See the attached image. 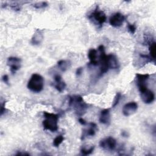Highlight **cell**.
Listing matches in <instances>:
<instances>
[{"mask_svg":"<svg viewBox=\"0 0 156 156\" xmlns=\"http://www.w3.org/2000/svg\"><path fill=\"white\" fill-rule=\"evenodd\" d=\"M108 57L110 69H116L119 68V63L116 57L114 54H109Z\"/></svg>","mask_w":156,"mask_h":156,"instance_id":"16","label":"cell"},{"mask_svg":"<svg viewBox=\"0 0 156 156\" xmlns=\"http://www.w3.org/2000/svg\"><path fill=\"white\" fill-rule=\"evenodd\" d=\"M149 51L150 54V57L155 60L156 55V43L155 41L151 42L149 46Z\"/></svg>","mask_w":156,"mask_h":156,"instance_id":"17","label":"cell"},{"mask_svg":"<svg viewBox=\"0 0 156 156\" xmlns=\"http://www.w3.org/2000/svg\"><path fill=\"white\" fill-rule=\"evenodd\" d=\"M99 146L104 150L113 151L116 147V140L112 136H108L100 141Z\"/></svg>","mask_w":156,"mask_h":156,"instance_id":"5","label":"cell"},{"mask_svg":"<svg viewBox=\"0 0 156 156\" xmlns=\"http://www.w3.org/2000/svg\"><path fill=\"white\" fill-rule=\"evenodd\" d=\"M125 16L121 13L117 12L112 15L109 19L110 24L114 27H118L122 25Z\"/></svg>","mask_w":156,"mask_h":156,"instance_id":"8","label":"cell"},{"mask_svg":"<svg viewBox=\"0 0 156 156\" xmlns=\"http://www.w3.org/2000/svg\"><path fill=\"white\" fill-rule=\"evenodd\" d=\"M94 149V146H91L90 149H86L85 148H82L80 149V152L82 155H89V154H91L93 151Z\"/></svg>","mask_w":156,"mask_h":156,"instance_id":"22","label":"cell"},{"mask_svg":"<svg viewBox=\"0 0 156 156\" xmlns=\"http://www.w3.org/2000/svg\"><path fill=\"white\" fill-rule=\"evenodd\" d=\"M121 93H119V92L116 93V94L115 96V99H114L113 102V104H112V107L113 108H114L115 107H116L118 104V103H119V102L121 99Z\"/></svg>","mask_w":156,"mask_h":156,"instance_id":"21","label":"cell"},{"mask_svg":"<svg viewBox=\"0 0 156 156\" xmlns=\"http://www.w3.org/2000/svg\"><path fill=\"white\" fill-rule=\"evenodd\" d=\"M138 109V104L132 101L126 104L122 108V112L125 116H129L134 114Z\"/></svg>","mask_w":156,"mask_h":156,"instance_id":"9","label":"cell"},{"mask_svg":"<svg viewBox=\"0 0 156 156\" xmlns=\"http://www.w3.org/2000/svg\"><path fill=\"white\" fill-rule=\"evenodd\" d=\"M2 81L5 83H6L7 85H9V77H8V76L7 75H6V74H5V75H4L3 76H2Z\"/></svg>","mask_w":156,"mask_h":156,"instance_id":"25","label":"cell"},{"mask_svg":"<svg viewBox=\"0 0 156 156\" xmlns=\"http://www.w3.org/2000/svg\"><path fill=\"white\" fill-rule=\"evenodd\" d=\"M16 155H29L30 154H28V153H22V152H18V153H17L16 154Z\"/></svg>","mask_w":156,"mask_h":156,"instance_id":"29","label":"cell"},{"mask_svg":"<svg viewBox=\"0 0 156 156\" xmlns=\"http://www.w3.org/2000/svg\"><path fill=\"white\" fill-rule=\"evenodd\" d=\"M89 126H90V127L88 129L83 130L82 134L81 136V140H84L86 136H93L95 135L96 130L97 129L96 124L93 122H90Z\"/></svg>","mask_w":156,"mask_h":156,"instance_id":"12","label":"cell"},{"mask_svg":"<svg viewBox=\"0 0 156 156\" xmlns=\"http://www.w3.org/2000/svg\"><path fill=\"white\" fill-rule=\"evenodd\" d=\"M63 140L64 137L62 135H58L53 140L52 144L54 147H58L60 145V144L63 141Z\"/></svg>","mask_w":156,"mask_h":156,"instance_id":"19","label":"cell"},{"mask_svg":"<svg viewBox=\"0 0 156 156\" xmlns=\"http://www.w3.org/2000/svg\"><path fill=\"white\" fill-rule=\"evenodd\" d=\"M140 93L141 99L145 104H151L155 99V94L154 92L147 88Z\"/></svg>","mask_w":156,"mask_h":156,"instance_id":"11","label":"cell"},{"mask_svg":"<svg viewBox=\"0 0 156 156\" xmlns=\"http://www.w3.org/2000/svg\"><path fill=\"white\" fill-rule=\"evenodd\" d=\"M69 105H73L78 115H82L88 108V105L84 102L80 96H74L69 97Z\"/></svg>","mask_w":156,"mask_h":156,"instance_id":"3","label":"cell"},{"mask_svg":"<svg viewBox=\"0 0 156 156\" xmlns=\"http://www.w3.org/2000/svg\"><path fill=\"white\" fill-rule=\"evenodd\" d=\"M48 5L47 3L46 2H40V3H37V4H35L34 6V7L37 8V9H40V8H43V7H45Z\"/></svg>","mask_w":156,"mask_h":156,"instance_id":"24","label":"cell"},{"mask_svg":"<svg viewBox=\"0 0 156 156\" xmlns=\"http://www.w3.org/2000/svg\"><path fill=\"white\" fill-rule=\"evenodd\" d=\"M42 40V35L41 34H35L32 38V43L34 44H38L40 43V40Z\"/></svg>","mask_w":156,"mask_h":156,"instance_id":"20","label":"cell"},{"mask_svg":"<svg viewBox=\"0 0 156 156\" xmlns=\"http://www.w3.org/2000/svg\"><path fill=\"white\" fill-rule=\"evenodd\" d=\"M82 70H83V69H82V67L78 68L76 70V75L77 76H80L82 73Z\"/></svg>","mask_w":156,"mask_h":156,"instance_id":"27","label":"cell"},{"mask_svg":"<svg viewBox=\"0 0 156 156\" xmlns=\"http://www.w3.org/2000/svg\"><path fill=\"white\" fill-rule=\"evenodd\" d=\"M5 102H4L1 105V115H2V114L5 112Z\"/></svg>","mask_w":156,"mask_h":156,"instance_id":"26","label":"cell"},{"mask_svg":"<svg viewBox=\"0 0 156 156\" xmlns=\"http://www.w3.org/2000/svg\"><path fill=\"white\" fill-rule=\"evenodd\" d=\"M43 115L45 118V119L42 122L44 129L49 130L51 132L57 131L58 129V115L47 112H44Z\"/></svg>","mask_w":156,"mask_h":156,"instance_id":"1","label":"cell"},{"mask_svg":"<svg viewBox=\"0 0 156 156\" xmlns=\"http://www.w3.org/2000/svg\"><path fill=\"white\" fill-rule=\"evenodd\" d=\"M88 57L90 60V63L93 66H97L99 65L98 60L97 59L98 54L97 51L95 49H90L88 53Z\"/></svg>","mask_w":156,"mask_h":156,"instance_id":"15","label":"cell"},{"mask_svg":"<svg viewBox=\"0 0 156 156\" xmlns=\"http://www.w3.org/2000/svg\"><path fill=\"white\" fill-rule=\"evenodd\" d=\"M54 87L59 92H62L65 87L66 83L62 80V77L59 74H56L54 76Z\"/></svg>","mask_w":156,"mask_h":156,"instance_id":"13","label":"cell"},{"mask_svg":"<svg viewBox=\"0 0 156 156\" xmlns=\"http://www.w3.org/2000/svg\"><path fill=\"white\" fill-rule=\"evenodd\" d=\"M21 60L20 58L15 57H10L7 59V64L10 68V71L12 74H15L21 67Z\"/></svg>","mask_w":156,"mask_h":156,"instance_id":"10","label":"cell"},{"mask_svg":"<svg viewBox=\"0 0 156 156\" xmlns=\"http://www.w3.org/2000/svg\"><path fill=\"white\" fill-rule=\"evenodd\" d=\"M79 123H80V124L83 125V126H85V125L87 124V122L85 121V120L83 119L82 118H80L79 119Z\"/></svg>","mask_w":156,"mask_h":156,"instance_id":"28","label":"cell"},{"mask_svg":"<svg viewBox=\"0 0 156 156\" xmlns=\"http://www.w3.org/2000/svg\"><path fill=\"white\" fill-rule=\"evenodd\" d=\"M99 122L102 124L108 125L110 122V115L109 109H104L101 112Z\"/></svg>","mask_w":156,"mask_h":156,"instance_id":"14","label":"cell"},{"mask_svg":"<svg viewBox=\"0 0 156 156\" xmlns=\"http://www.w3.org/2000/svg\"><path fill=\"white\" fill-rule=\"evenodd\" d=\"M57 65L62 71H65L70 66V63L68 61L61 60L57 62Z\"/></svg>","mask_w":156,"mask_h":156,"instance_id":"18","label":"cell"},{"mask_svg":"<svg viewBox=\"0 0 156 156\" xmlns=\"http://www.w3.org/2000/svg\"><path fill=\"white\" fill-rule=\"evenodd\" d=\"M149 77V75L148 74H136V84L140 92L143 91L147 88L146 82Z\"/></svg>","mask_w":156,"mask_h":156,"instance_id":"7","label":"cell"},{"mask_svg":"<svg viewBox=\"0 0 156 156\" xmlns=\"http://www.w3.org/2000/svg\"><path fill=\"white\" fill-rule=\"evenodd\" d=\"M98 51L99 52L98 63L100 66L101 74H102L107 73L110 69L109 57L108 55H106L105 52V48L103 45H100L98 47Z\"/></svg>","mask_w":156,"mask_h":156,"instance_id":"4","label":"cell"},{"mask_svg":"<svg viewBox=\"0 0 156 156\" xmlns=\"http://www.w3.org/2000/svg\"><path fill=\"white\" fill-rule=\"evenodd\" d=\"M27 88L34 93H40L44 87V79L39 74H33L27 85Z\"/></svg>","mask_w":156,"mask_h":156,"instance_id":"2","label":"cell"},{"mask_svg":"<svg viewBox=\"0 0 156 156\" xmlns=\"http://www.w3.org/2000/svg\"><path fill=\"white\" fill-rule=\"evenodd\" d=\"M127 28H128L129 31L132 34H135V31H136V26H135V24H130V23H128V24H127Z\"/></svg>","mask_w":156,"mask_h":156,"instance_id":"23","label":"cell"},{"mask_svg":"<svg viewBox=\"0 0 156 156\" xmlns=\"http://www.w3.org/2000/svg\"><path fill=\"white\" fill-rule=\"evenodd\" d=\"M89 18H93L99 25L101 26L106 21L107 17L105 13L98 9V6L96 7L94 11L89 16Z\"/></svg>","mask_w":156,"mask_h":156,"instance_id":"6","label":"cell"}]
</instances>
